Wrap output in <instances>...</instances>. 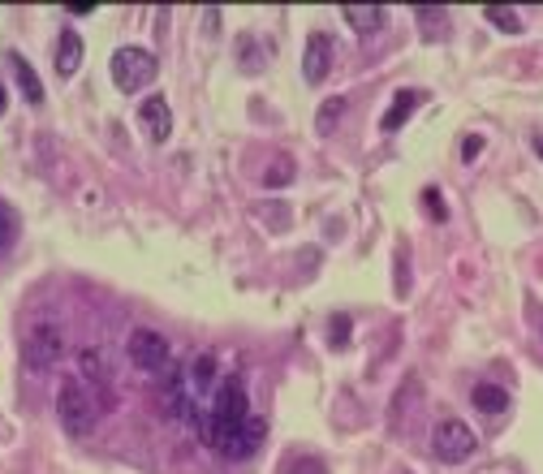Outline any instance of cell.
Wrapping results in <instances>:
<instances>
[{"label": "cell", "instance_id": "2e32d148", "mask_svg": "<svg viewBox=\"0 0 543 474\" xmlns=\"http://www.w3.org/2000/svg\"><path fill=\"white\" fill-rule=\"evenodd\" d=\"M483 13H487V22H492L496 31H505V34H517V31H522V18H517L513 9H505V4H487Z\"/></svg>", "mask_w": 543, "mask_h": 474}, {"label": "cell", "instance_id": "e0dca14e", "mask_svg": "<svg viewBox=\"0 0 543 474\" xmlns=\"http://www.w3.org/2000/svg\"><path fill=\"white\" fill-rule=\"evenodd\" d=\"M18 229H22L18 225V211L9 203H0V255H9V246L18 241Z\"/></svg>", "mask_w": 543, "mask_h": 474}, {"label": "cell", "instance_id": "cb8c5ba5", "mask_svg": "<svg viewBox=\"0 0 543 474\" xmlns=\"http://www.w3.org/2000/svg\"><path fill=\"white\" fill-rule=\"evenodd\" d=\"M65 13H73V18H91L96 4H91V0H73V4H65Z\"/></svg>", "mask_w": 543, "mask_h": 474}, {"label": "cell", "instance_id": "9a60e30c", "mask_svg": "<svg viewBox=\"0 0 543 474\" xmlns=\"http://www.w3.org/2000/svg\"><path fill=\"white\" fill-rule=\"evenodd\" d=\"M470 401H475V409H483V414H505V409H509V393H505L501 384H475Z\"/></svg>", "mask_w": 543, "mask_h": 474}, {"label": "cell", "instance_id": "52a82bcc", "mask_svg": "<svg viewBox=\"0 0 543 474\" xmlns=\"http://www.w3.org/2000/svg\"><path fill=\"white\" fill-rule=\"evenodd\" d=\"M432 453L440 457L444 466H457V462H466L475 453V432L462 418H444L432 432Z\"/></svg>", "mask_w": 543, "mask_h": 474}, {"label": "cell", "instance_id": "8992f818", "mask_svg": "<svg viewBox=\"0 0 543 474\" xmlns=\"http://www.w3.org/2000/svg\"><path fill=\"white\" fill-rule=\"evenodd\" d=\"M126 354H130V363H134L138 371H151V375L169 371V363H172L169 337H160V333H151V328H138L134 337L126 340Z\"/></svg>", "mask_w": 543, "mask_h": 474}, {"label": "cell", "instance_id": "7a4b0ae2", "mask_svg": "<svg viewBox=\"0 0 543 474\" xmlns=\"http://www.w3.org/2000/svg\"><path fill=\"white\" fill-rule=\"evenodd\" d=\"M216 384H220V367H216V358H211V354H195L181 371L172 375V414H177V418L199 423V414L207 409L211 393H216Z\"/></svg>", "mask_w": 543, "mask_h": 474}, {"label": "cell", "instance_id": "484cf974", "mask_svg": "<svg viewBox=\"0 0 543 474\" xmlns=\"http://www.w3.org/2000/svg\"><path fill=\"white\" fill-rule=\"evenodd\" d=\"M4 108H9V91H4V82H0V117H4Z\"/></svg>", "mask_w": 543, "mask_h": 474}, {"label": "cell", "instance_id": "8fae6325", "mask_svg": "<svg viewBox=\"0 0 543 474\" xmlns=\"http://www.w3.org/2000/svg\"><path fill=\"white\" fill-rule=\"evenodd\" d=\"M4 65L13 69V78H18V87H22V100L27 103H43V82H39V73L31 69V61L22 57V52H4Z\"/></svg>", "mask_w": 543, "mask_h": 474}, {"label": "cell", "instance_id": "ac0fdd59", "mask_svg": "<svg viewBox=\"0 0 543 474\" xmlns=\"http://www.w3.org/2000/svg\"><path fill=\"white\" fill-rule=\"evenodd\" d=\"M238 52H241V69H246V73H259V69H264V48H259L250 34L238 39Z\"/></svg>", "mask_w": 543, "mask_h": 474}, {"label": "cell", "instance_id": "5bb4252c", "mask_svg": "<svg viewBox=\"0 0 543 474\" xmlns=\"http://www.w3.org/2000/svg\"><path fill=\"white\" fill-rule=\"evenodd\" d=\"M78 65H82V34L73 31V27H65L61 39H57V73H61V78H73Z\"/></svg>", "mask_w": 543, "mask_h": 474}, {"label": "cell", "instance_id": "7c38bea8", "mask_svg": "<svg viewBox=\"0 0 543 474\" xmlns=\"http://www.w3.org/2000/svg\"><path fill=\"white\" fill-rule=\"evenodd\" d=\"M418 103H423V91H409V87H406V91H397V96H393V103H388V112L379 117V130H384V134H397V130L409 121V112H414Z\"/></svg>", "mask_w": 543, "mask_h": 474}, {"label": "cell", "instance_id": "7402d4cb", "mask_svg": "<svg viewBox=\"0 0 543 474\" xmlns=\"http://www.w3.org/2000/svg\"><path fill=\"white\" fill-rule=\"evenodd\" d=\"M349 328H354L349 315H333V324H328L333 337H328V345H333V349H345V345H349Z\"/></svg>", "mask_w": 543, "mask_h": 474}, {"label": "cell", "instance_id": "277c9868", "mask_svg": "<svg viewBox=\"0 0 543 474\" xmlns=\"http://www.w3.org/2000/svg\"><path fill=\"white\" fill-rule=\"evenodd\" d=\"M112 82H117V91H126V96H134L142 87H151L156 82V73H160V61L147 52V48H117L112 52Z\"/></svg>", "mask_w": 543, "mask_h": 474}, {"label": "cell", "instance_id": "6da1fadb", "mask_svg": "<svg viewBox=\"0 0 543 474\" xmlns=\"http://www.w3.org/2000/svg\"><path fill=\"white\" fill-rule=\"evenodd\" d=\"M246 418H250V409H246V388H241L238 375H229V379L216 384V393H211V401H207V409L199 414L195 427H199L203 444H211V448L220 453V448L241 432Z\"/></svg>", "mask_w": 543, "mask_h": 474}, {"label": "cell", "instance_id": "ba28073f", "mask_svg": "<svg viewBox=\"0 0 543 474\" xmlns=\"http://www.w3.org/2000/svg\"><path fill=\"white\" fill-rule=\"evenodd\" d=\"M333 69V34L328 31H315L306 34V48H302V78L310 87H319Z\"/></svg>", "mask_w": 543, "mask_h": 474}, {"label": "cell", "instance_id": "9c48e42d", "mask_svg": "<svg viewBox=\"0 0 543 474\" xmlns=\"http://www.w3.org/2000/svg\"><path fill=\"white\" fill-rule=\"evenodd\" d=\"M138 126L147 130L151 142H169V134H172L169 100H164V96H147V100L138 103Z\"/></svg>", "mask_w": 543, "mask_h": 474}, {"label": "cell", "instance_id": "30bf717a", "mask_svg": "<svg viewBox=\"0 0 543 474\" xmlns=\"http://www.w3.org/2000/svg\"><path fill=\"white\" fill-rule=\"evenodd\" d=\"M264 436H268V423L250 414V418L241 423V432H238V436H233V440L225 444V448H220V457H229V462H246V457H250V453H255V448L264 444Z\"/></svg>", "mask_w": 543, "mask_h": 474}, {"label": "cell", "instance_id": "d6986e66", "mask_svg": "<svg viewBox=\"0 0 543 474\" xmlns=\"http://www.w3.org/2000/svg\"><path fill=\"white\" fill-rule=\"evenodd\" d=\"M337 117H345V100H328L324 108H319V117H315V130L319 134H333V126H337Z\"/></svg>", "mask_w": 543, "mask_h": 474}, {"label": "cell", "instance_id": "603a6c76", "mask_svg": "<svg viewBox=\"0 0 543 474\" xmlns=\"http://www.w3.org/2000/svg\"><path fill=\"white\" fill-rule=\"evenodd\" d=\"M478 151H483V138H478V134H470L466 142H462V160H475Z\"/></svg>", "mask_w": 543, "mask_h": 474}, {"label": "cell", "instance_id": "44dd1931", "mask_svg": "<svg viewBox=\"0 0 543 474\" xmlns=\"http://www.w3.org/2000/svg\"><path fill=\"white\" fill-rule=\"evenodd\" d=\"M423 207H427V216H432L436 225H444V220H448V207H444V195L436 190V186H427V190H423Z\"/></svg>", "mask_w": 543, "mask_h": 474}, {"label": "cell", "instance_id": "d4e9b609", "mask_svg": "<svg viewBox=\"0 0 543 474\" xmlns=\"http://www.w3.org/2000/svg\"><path fill=\"white\" fill-rule=\"evenodd\" d=\"M203 22H207V34H216V22H220V9H207V13H203Z\"/></svg>", "mask_w": 543, "mask_h": 474}, {"label": "cell", "instance_id": "3957f363", "mask_svg": "<svg viewBox=\"0 0 543 474\" xmlns=\"http://www.w3.org/2000/svg\"><path fill=\"white\" fill-rule=\"evenodd\" d=\"M96 414H100L96 393L78 375H65V384L57 393V418H61V427H65L69 436H87L96 427Z\"/></svg>", "mask_w": 543, "mask_h": 474}, {"label": "cell", "instance_id": "4fadbf2b", "mask_svg": "<svg viewBox=\"0 0 543 474\" xmlns=\"http://www.w3.org/2000/svg\"><path fill=\"white\" fill-rule=\"evenodd\" d=\"M340 18H345L358 34H375V31H384L388 9H379V4H345V9H340Z\"/></svg>", "mask_w": 543, "mask_h": 474}, {"label": "cell", "instance_id": "5b68a950", "mask_svg": "<svg viewBox=\"0 0 543 474\" xmlns=\"http://www.w3.org/2000/svg\"><path fill=\"white\" fill-rule=\"evenodd\" d=\"M61 354H65V328H61V319H52V315L34 319L31 337H27V367L31 371H48V367H57Z\"/></svg>", "mask_w": 543, "mask_h": 474}, {"label": "cell", "instance_id": "ffe728a7", "mask_svg": "<svg viewBox=\"0 0 543 474\" xmlns=\"http://www.w3.org/2000/svg\"><path fill=\"white\" fill-rule=\"evenodd\" d=\"M289 181H294V160H289V156H280V160H276V169L264 172V186H268V190H280V186H289Z\"/></svg>", "mask_w": 543, "mask_h": 474}, {"label": "cell", "instance_id": "4316f807", "mask_svg": "<svg viewBox=\"0 0 543 474\" xmlns=\"http://www.w3.org/2000/svg\"><path fill=\"white\" fill-rule=\"evenodd\" d=\"M535 156H539V160H543V138H535Z\"/></svg>", "mask_w": 543, "mask_h": 474}]
</instances>
